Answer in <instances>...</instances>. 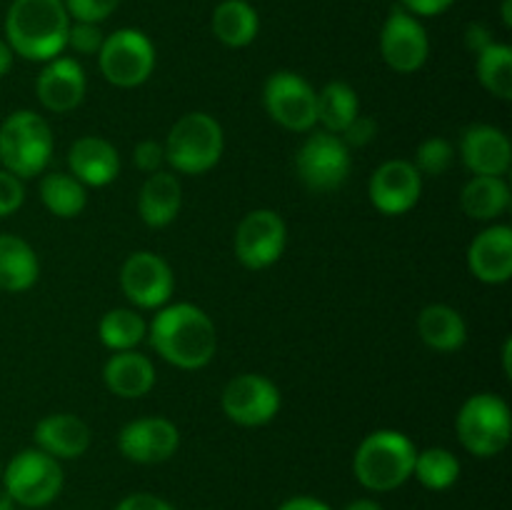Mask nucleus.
<instances>
[{"label":"nucleus","mask_w":512,"mask_h":510,"mask_svg":"<svg viewBox=\"0 0 512 510\" xmlns=\"http://www.w3.org/2000/svg\"><path fill=\"white\" fill-rule=\"evenodd\" d=\"M418 333L428 348L438 353H455L468 340V325L455 308L435 303L418 315Z\"/></svg>","instance_id":"393cba45"},{"label":"nucleus","mask_w":512,"mask_h":510,"mask_svg":"<svg viewBox=\"0 0 512 510\" xmlns=\"http://www.w3.org/2000/svg\"><path fill=\"white\" fill-rule=\"evenodd\" d=\"M503 23L505 28H512V0H503Z\"/></svg>","instance_id":"49530a36"},{"label":"nucleus","mask_w":512,"mask_h":510,"mask_svg":"<svg viewBox=\"0 0 512 510\" xmlns=\"http://www.w3.org/2000/svg\"><path fill=\"white\" fill-rule=\"evenodd\" d=\"M40 275L38 255L28 240L18 235L0 233V290L25 293Z\"/></svg>","instance_id":"b1692460"},{"label":"nucleus","mask_w":512,"mask_h":510,"mask_svg":"<svg viewBox=\"0 0 512 510\" xmlns=\"http://www.w3.org/2000/svg\"><path fill=\"white\" fill-rule=\"evenodd\" d=\"M98 65L115 88H138L155 70V45L143 30L120 28L103 40Z\"/></svg>","instance_id":"6e6552de"},{"label":"nucleus","mask_w":512,"mask_h":510,"mask_svg":"<svg viewBox=\"0 0 512 510\" xmlns=\"http://www.w3.org/2000/svg\"><path fill=\"white\" fill-rule=\"evenodd\" d=\"M413 475L428 490H448L460 478V460L448 448H428L415 455Z\"/></svg>","instance_id":"2f4dec72"},{"label":"nucleus","mask_w":512,"mask_h":510,"mask_svg":"<svg viewBox=\"0 0 512 510\" xmlns=\"http://www.w3.org/2000/svg\"><path fill=\"white\" fill-rule=\"evenodd\" d=\"M53 155V130L43 115L15 110L0 125V163L15 178L28 180L43 173Z\"/></svg>","instance_id":"20e7f679"},{"label":"nucleus","mask_w":512,"mask_h":510,"mask_svg":"<svg viewBox=\"0 0 512 510\" xmlns=\"http://www.w3.org/2000/svg\"><path fill=\"white\" fill-rule=\"evenodd\" d=\"M418 448L400 430H375L365 435L353 455V473L363 488L390 493L413 478Z\"/></svg>","instance_id":"7ed1b4c3"},{"label":"nucleus","mask_w":512,"mask_h":510,"mask_svg":"<svg viewBox=\"0 0 512 510\" xmlns=\"http://www.w3.org/2000/svg\"><path fill=\"white\" fill-rule=\"evenodd\" d=\"M70 23L63 0H13L5 15V43L20 58L48 63L68 48Z\"/></svg>","instance_id":"f03ea898"},{"label":"nucleus","mask_w":512,"mask_h":510,"mask_svg":"<svg viewBox=\"0 0 512 510\" xmlns=\"http://www.w3.org/2000/svg\"><path fill=\"white\" fill-rule=\"evenodd\" d=\"M35 448L48 453L55 460H73L80 458L85 450L90 448V433L88 423L73 413H55L40 420L35 425Z\"/></svg>","instance_id":"412c9836"},{"label":"nucleus","mask_w":512,"mask_h":510,"mask_svg":"<svg viewBox=\"0 0 512 510\" xmlns=\"http://www.w3.org/2000/svg\"><path fill=\"white\" fill-rule=\"evenodd\" d=\"M478 58V80L490 95L500 100L512 98V48L505 43H490Z\"/></svg>","instance_id":"7c9ffc66"},{"label":"nucleus","mask_w":512,"mask_h":510,"mask_svg":"<svg viewBox=\"0 0 512 510\" xmlns=\"http://www.w3.org/2000/svg\"><path fill=\"white\" fill-rule=\"evenodd\" d=\"M40 200L55 218H78L88 205V193L70 173H48L40 180Z\"/></svg>","instance_id":"cd10ccee"},{"label":"nucleus","mask_w":512,"mask_h":510,"mask_svg":"<svg viewBox=\"0 0 512 510\" xmlns=\"http://www.w3.org/2000/svg\"><path fill=\"white\" fill-rule=\"evenodd\" d=\"M460 158L473 175L505 178L512 165V145L500 128L478 123L460 138Z\"/></svg>","instance_id":"f3484780"},{"label":"nucleus","mask_w":512,"mask_h":510,"mask_svg":"<svg viewBox=\"0 0 512 510\" xmlns=\"http://www.w3.org/2000/svg\"><path fill=\"white\" fill-rule=\"evenodd\" d=\"M278 510H330V505L318 498H310V495H295V498L285 500Z\"/></svg>","instance_id":"79ce46f5"},{"label":"nucleus","mask_w":512,"mask_h":510,"mask_svg":"<svg viewBox=\"0 0 512 510\" xmlns=\"http://www.w3.org/2000/svg\"><path fill=\"white\" fill-rule=\"evenodd\" d=\"M455 430L468 453L478 458H495L508 448L512 435L508 403L493 393L473 395L460 408Z\"/></svg>","instance_id":"423d86ee"},{"label":"nucleus","mask_w":512,"mask_h":510,"mask_svg":"<svg viewBox=\"0 0 512 510\" xmlns=\"http://www.w3.org/2000/svg\"><path fill=\"white\" fill-rule=\"evenodd\" d=\"M295 170L305 188L313 193L338 190L350 173V148L340 135L315 130L300 145L298 155H295Z\"/></svg>","instance_id":"9d476101"},{"label":"nucleus","mask_w":512,"mask_h":510,"mask_svg":"<svg viewBox=\"0 0 512 510\" xmlns=\"http://www.w3.org/2000/svg\"><path fill=\"white\" fill-rule=\"evenodd\" d=\"M70 175L90 188L110 185L120 173V155L110 140L98 135H83L68 150Z\"/></svg>","instance_id":"aec40b11"},{"label":"nucleus","mask_w":512,"mask_h":510,"mask_svg":"<svg viewBox=\"0 0 512 510\" xmlns=\"http://www.w3.org/2000/svg\"><path fill=\"white\" fill-rule=\"evenodd\" d=\"M343 510H383V505L375 503V500H370V498H358V500H353V503L345 505Z\"/></svg>","instance_id":"c03bdc74"},{"label":"nucleus","mask_w":512,"mask_h":510,"mask_svg":"<svg viewBox=\"0 0 512 510\" xmlns=\"http://www.w3.org/2000/svg\"><path fill=\"white\" fill-rule=\"evenodd\" d=\"M85 73L78 60L53 58L45 63L35 80V93L50 113H70L78 108L85 98Z\"/></svg>","instance_id":"a211bd4d"},{"label":"nucleus","mask_w":512,"mask_h":510,"mask_svg":"<svg viewBox=\"0 0 512 510\" xmlns=\"http://www.w3.org/2000/svg\"><path fill=\"white\" fill-rule=\"evenodd\" d=\"M380 55L395 73L410 75L428 63L430 40L423 23L408 10L395 5L380 30Z\"/></svg>","instance_id":"4468645a"},{"label":"nucleus","mask_w":512,"mask_h":510,"mask_svg":"<svg viewBox=\"0 0 512 510\" xmlns=\"http://www.w3.org/2000/svg\"><path fill=\"white\" fill-rule=\"evenodd\" d=\"M455 160L453 145L445 138H428L420 143L418 153H415V168L420 175H430V178H440L450 170Z\"/></svg>","instance_id":"473e14b6"},{"label":"nucleus","mask_w":512,"mask_h":510,"mask_svg":"<svg viewBox=\"0 0 512 510\" xmlns=\"http://www.w3.org/2000/svg\"><path fill=\"white\" fill-rule=\"evenodd\" d=\"M133 158H135V165H138V170H143V173L148 175L158 173L165 163L163 143H158V140H140V143L135 145Z\"/></svg>","instance_id":"e433bc0d"},{"label":"nucleus","mask_w":512,"mask_h":510,"mask_svg":"<svg viewBox=\"0 0 512 510\" xmlns=\"http://www.w3.org/2000/svg\"><path fill=\"white\" fill-rule=\"evenodd\" d=\"M115 510H178L168 503V500L158 498V495H150V493H133L128 498L120 500L115 505Z\"/></svg>","instance_id":"58836bf2"},{"label":"nucleus","mask_w":512,"mask_h":510,"mask_svg":"<svg viewBox=\"0 0 512 510\" xmlns=\"http://www.w3.org/2000/svg\"><path fill=\"white\" fill-rule=\"evenodd\" d=\"M510 200V185L505 183V178H493V175H475L460 193L463 213L480 223H490L508 213Z\"/></svg>","instance_id":"a878e982"},{"label":"nucleus","mask_w":512,"mask_h":510,"mask_svg":"<svg viewBox=\"0 0 512 510\" xmlns=\"http://www.w3.org/2000/svg\"><path fill=\"white\" fill-rule=\"evenodd\" d=\"M98 333L105 348L120 353V350H133L135 345L143 343L145 335H148V323H145L138 310L113 308L103 315Z\"/></svg>","instance_id":"c756f323"},{"label":"nucleus","mask_w":512,"mask_h":510,"mask_svg":"<svg viewBox=\"0 0 512 510\" xmlns=\"http://www.w3.org/2000/svg\"><path fill=\"white\" fill-rule=\"evenodd\" d=\"M288 245V228L280 213L253 210L235 230V255L248 270H265L278 263Z\"/></svg>","instance_id":"9b49d317"},{"label":"nucleus","mask_w":512,"mask_h":510,"mask_svg":"<svg viewBox=\"0 0 512 510\" xmlns=\"http://www.w3.org/2000/svg\"><path fill=\"white\" fill-rule=\"evenodd\" d=\"M13 50H10V45L5 43V40H0V78H5V75L10 73V68H13Z\"/></svg>","instance_id":"37998d69"},{"label":"nucleus","mask_w":512,"mask_h":510,"mask_svg":"<svg viewBox=\"0 0 512 510\" xmlns=\"http://www.w3.org/2000/svg\"><path fill=\"white\" fill-rule=\"evenodd\" d=\"M120 288L135 308L158 310L168 303L175 290L173 270L158 253L138 250L128 255L120 268Z\"/></svg>","instance_id":"f8f14e48"},{"label":"nucleus","mask_w":512,"mask_h":510,"mask_svg":"<svg viewBox=\"0 0 512 510\" xmlns=\"http://www.w3.org/2000/svg\"><path fill=\"white\" fill-rule=\"evenodd\" d=\"M63 480L60 460L50 458L38 448L20 450L0 475L5 493L23 508H45L53 503L63 490Z\"/></svg>","instance_id":"0eeeda50"},{"label":"nucleus","mask_w":512,"mask_h":510,"mask_svg":"<svg viewBox=\"0 0 512 510\" xmlns=\"http://www.w3.org/2000/svg\"><path fill=\"white\" fill-rule=\"evenodd\" d=\"M453 3L455 0H400V8H405L415 18H435L453 8Z\"/></svg>","instance_id":"ea45409f"},{"label":"nucleus","mask_w":512,"mask_h":510,"mask_svg":"<svg viewBox=\"0 0 512 510\" xmlns=\"http://www.w3.org/2000/svg\"><path fill=\"white\" fill-rule=\"evenodd\" d=\"M423 175L410 160H388L373 173L368 185L370 203L383 215H405L418 205Z\"/></svg>","instance_id":"dca6fc26"},{"label":"nucleus","mask_w":512,"mask_h":510,"mask_svg":"<svg viewBox=\"0 0 512 510\" xmlns=\"http://www.w3.org/2000/svg\"><path fill=\"white\" fill-rule=\"evenodd\" d=\"M258 10L248 0H223L213 10V35L228 48H245L258 38Z\"/></svg>","instance_id":"bb28decb"},{"label":"nucleus","mask_w":512,"mask_h":510,"mask_svg":"<svg viewBox=\"0 0 512 510\" xmlns=\"http://www.w3.org/2000/svg\"><path fill=\"white\" fill-rule=\"evenodd\" d=\"M163 148L165 163L173 165V170L185 175H203L223 158L225 135L213 115L195 110L183 115L170 128Z\"/></svg>","instance_id":"39448f33"},{"label":"nucleus","mask_w":512,"mask_h":510,"mask_svg":"<svg viewBox=\"0 0 512 510\" xmlns=\"http://www.w3.org/2000/svg\"><path fill=\"white\" fill-rule=\"evenodd\" d=\"M503 370L505 378H512V340L508 338L503 345Z\"/></svg>","instance_id":"a18cd8bd"},{"label":"nucleus","mask_w":512,"mask_h":510,"mask_svg":"<svg viewBox=\"0 0 512 510\" xmlns=\"http://www.w3.org/2000/svg\"><path fill=\"white\" fill-rule=\"evenodd\" d=\"M0 475H3V465H0Z\"/></svg>","instance_id":"09e8293b"},{"label":"nucleus","mask_w":512,"mask_h":510,"mask_svg":"<svg viewBox=\"0 0 512 510\" xmlns=\"http://www.w3.org/2000/svg\"><path fill=\"white\" fill-rule=\"evenodd\" d=\"M25 200L23 180L15 178L5 168H0V218H8L15 210H20Z\"/></svg>","instance_id":"c9c22d12"},{"label":"nucleus","mask_w":512,"mask_h":510,"mask_svg":"<svg viewBox=\"0 0 512 510\" xmlns=\"http://www.w3.org/2000/svg\"><path fill=\"white\" fill-rule=\"evenodd\" d=\"M360 115L358 93L348 83H328L318 93V123L328 133L340 135Z\"/></svg>","instance_id":"c85d7f7f"},{"label":"nucleus","mask_w":512,"mask_h":510,"mask_svg":"<svg viewBox=\"0 0 512 510\" xmlns=\"http://www.w3.org/2000/svg\"><path fill=\"white\" fill-rule=\"evenodd\" d=\"M223 413L243 428L270 423L280 410V390L260 373H240L223 388Z\"/></svg>","instance_id":"ddd939ff"},{"label":"nucleus","mask_w":512,"mask_h":510,"mask_svg":"<svg viewBox=\"0 0 512 510\" xmlns=\"http://www.w3.org/2000/svg\"><path fill=\"white\" fill-rule=\"evenodd\" d=\"M263 105L285 130L308 133L318 123V90L293 70H278L265 80Z\"/></svg>","instance_id":"1a4fd4ad"},{"label":"nucleus","mask_w":512,"mask_h":510,"mask_svg":"<svg viewBox=\"0 0 512 510\" xmlns=\"http://www.w3.org/2000/svg\"><path fill=\"white\" fill-rule=\"evenodd\" d=\"M103 30L98 23H70L68 30V45L78 55H98L103 48Z\"/></svg>","instance_id":"f704fd0d"},{"label":"nucleus","mask_w":512,"mask_h":510,"mask_svg":"<svg viewBox=\"0 0 512 510\" xmlns=\"http://www.w3.org/2000/svg\"><path fill=\"white\" fill-rule=\"evenodd\" d=\"M468 268L480 283L503 285L512 278V228L490 225L468 248Z\"/></svg>","instance_id":"6ab92c4d"},{"label":"nucleus","mask_w":512,"mask_h":510,"mask_svg":"<svg viewBox=\"0 0 512 510\" xmlns=\"http://www.w3.org/2000/svg\"><path fill=\"white\" fill-rule=\"evenodd\" d=\"M490 43H495V40L485 23H470L468 28H465V48H468L473 55L483 53Z\"/></svg>","instance_id":"a19ab883"},{"label":"nucleus","mask_w":512,"mask_h":510,"mask_svg":"<svg viewBox=\"0 0 512 510\" xmlns=\"http://www.w3.org/2000/svg\"><path fill=\"white\" fill-rule=\"evenodd\" d=\"M183 205L180 180L168 170L148 175L138 195V213L148 228H165L173 223Z\"/></svg>","instance_id":"5701e85b"},{"label":"nucleus","mask_w":512,"mask_h":510,"mask_svg":"<svg viewBox=\"0 0 512 510\" xmlns=\"http://www.w3.org/2000/svg\"><path fill=\"white\" fill-rule=\"evenodd\" d=\"M375 133H378V125H375L373 118H365V115H358V118L353 120V123L348 125V128L340 133V138H343V143L353 145V148H363V145L373 143L375 140Z\"/></svg>","instance_id":"4c0bfd02"},{"label":"nucleus","mask_w":512,"mask_h":510,"mask_svg":"<svg viewBox=\"0 0 512 510\" xmlns=\"http://www.w3.org/2000/svg\"><path fill=\"white\" fill-rule=\"evenodd\" d=\"M180 430L173 420L160 418H138L130 420L118 435L120 453L128 460L140 465H158L178 453Z\"/></svg>","instance_id":"2eb2a0df"},{"label":"nucleus","mask_w":512,"mask_h":510,"mask_svg":"<svg viewBox=\"0 0 512 510\" xmlns=\"http://www.w3.org/2000/svg\"><path fill=\"white\" fill-rule=\"evenodd\" d=\"M103 380L108 390L118 398H143L155 385V365L148 355L135 350H120L108 358L103 368Z\"/></svg>","instance_id":"4be33fe9"},{"label":"nucleus","mask_w":512,"mask_h":510,"mask_svg":"<svg viewBox=\"0 0 512 510\" xmlns=\"http://www.w3.org/2000/svg\"><path fill=\"white\" fill-rule=\"evenodd\" d=\"M70 20L78 23H103L118 10L120 0H63Z\"/></svg>","instance_id":"72a5a7b5"},{"label":"nucleus","mask_w":512,"mask_h":510,"mask_svg":"<svg viewBox=\"0 0 512 510\" xmlns=\"http://www.w3.org/2000/svg\"><path fill=\"white\" fill-rule=\"evenodd\" d=\"M148 338L165 363L180 370H200L215 358L218 333L203 308L193 303H173L158 310L148 325Z\"/></svg>","instance_id":"f257e3e1"},{"label":"nucleus","mask_w":512,"mask_h":510,"mask_svg":"<svg viewBox=\"0 0 512 510\" xmlns=\"http://www.w3.org/2000/svg\"><path fill=\"white\" fill-rule=\"evenodd\" d=\"M0 510H15L13 498H10L3 488H0Z\"/></svg>","instance_id":"de8ad7c7"}]
</instances>
